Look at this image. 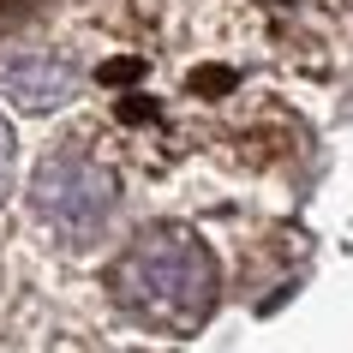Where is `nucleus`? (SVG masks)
I'll use <instances>...</instances> for the list:
<instances>
[{
	"instance_id": "obj_1",
	"label": "nucleus",
	"mask_w": 353,
	"mask_h": 353,
	"mask_svg": "<svg viewBox=\"0 0 353 353\" xmlns=\"http://www.w3.org/2000/svg\"><path fill=\"white\" fill-rule=\"evenodd\" d=\"M0 162H6V132H0Z\"/></svg>"
}]
</instances>
